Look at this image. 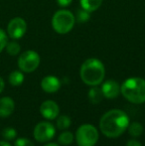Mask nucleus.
I'll return each mask as SVG.
<instances>
[{
    "label": "nucleus",
    "mask_w": 145,
    "mask_h": 146,
    "mask_svg": "<svg viewBox=\"0 0 145 146\" xmlns=\"http://www.w3.org/2000/svg\"><path fill=\"white\" fill-rule=\"evenodd\" d=\"M129 116L121 110H110L99 120V130L109 138L120 136L129 125Z\"/></svg>",
    "instance_id": "obj_1"
},
{
    "label": "nucleus",
    "mask_w": 145,
    "mask_h": 146,
    "mask_svg": "<svg viewBox=\"0 0 145 146\" xmlns=\"http://www.w3.org/2000/svg\"><path fill=\"white\" fill-rule=\"evenodd\" d=\"M79 77L83 83L89 87L103 84L105 77V68L99 59L89 58L85 60L79 69Z\"/></svg>",
    "instance_id": "obj_2"
},
{
    "label": "nucleus",
    "mask_w": 145,
    "mask_h": 146,
    "mask_svg": "<svg viewBox=\"0 0 145 146\" xmlns=\"http://www.w3.org/2000/svg\"><path fill=\"white\" fill-rule=\"evenodd\" d=\"M120 94L129 102L141 104L145 102V80L139 77L128 78L120 86Z\"/></svg>",
    "instance_id": "obj_3"
},
{
    "label": "nucleus",
    "mask_w": 145,
    "mask_h": 146,
    "mask_svg": "<svg viewBox=\"0 0 145 146\" xmlns=\"http://www.w3.org/2000/svg\"><path fill=\"white\" fill-rule=\"evenodd\" d=\"M75 17L70 10L61 9L53 15L52 27L56 33L65 35L72 31L75 26Z\"/></svg>",
    "instance_id": "obj_4"
},
{
    "label": "nucleus",
    "mask_w": 145,
    "mask_h": 146,
    "mask_svg": "<svg viewBox=\"0 0 145 146\" xmlns=\"http://www.w3.org/2000/svg\"><path fill=\"white\" fill-rule=\"evenodd\" d=\"M99 138V134L97 128L89 123L81 124L75 132V141L79 146H95Z\"/></svg>",
    "instance_id": "obj_5"
},
{
    "label": "nucleus",
    "mask_w": 145,
    "mask_h": 146,
    "mask_svg": "<svg viewBox=\"0 0 145 146\" xmlns=\"http://www.w3.org/2000/svg\"><path fill=\"white\" fill-rule=\"evenodd\" d=\"M40 56L33 50L25 51L18 59V67L23 73H32L40 65Z\"/></svg>",
    "instance_id": "obj_6"
},
{
    "label": "nucleus",
    "mask_w": 145,
    "mask_h": 146,
    "mask_svg": "<svg viewBox=\"0 0 145 146\" xmlns=\"http://www.w3.org/2000/svg\"><path fill=\"white\" fill-rule=\"evenodd\" d=\"M56 134V128L51 122L48 121H41L34 128V138L38 142H48L54 138Z\"/></svg>",
    "instance_id": "obj_7"
},
{
    "label": "nucleus",
    "mask_w": 145,
    "mask_h": 146,
    "mask_svg": "<svg viewBox=\"0 0 145 146\" xmlns=\"http://www.w3.org/2000/svg\"><path fill=\"white\" fill-rule=\"evenodd\" d=\"M27 31V23L23 18L15 17L7 26V34L13 40H18L25 35Z\"/></svg>",
    "instance_id": "obj_8"
},
{
    "label": "nucleus",
    "mask_w": 145,
    "mask_h": 146,
    "mask_svg": "<svg viewBox=\"0 0 145 146\" xmlns=\"http://www.w3.org/2000/svg\"><path fill=\"white\" fill-rule=\"evenodd\" d=\"M40 113L48 120L56 119L60 114V106L54 100H45L40 106Z\"/></svg>",
    "instance_id": "obj_9"
},
{
    "label": "nucleus",
    "mask_w": 145,
    "mask_h": 146,
    "mask_svg": "<svg viewBox=\"0 0 145 146\" xmlns=\"http://www.w3.org/2000/svg\"><path fill=\"white\" fill-rule=\"evenodd\" d=\"M101 92H103V98L109 100L115 98L120 94V85L114 80H107L101 86Z\"/></svg>",
    "instance_id": "obj_10"
},
{
    "label": "nucleus",
    "mask_w": 145,
    "mask_h": 146,
    "mask_svg": "<svg viewBox=\"0 0 145 146\" xmlns=\"http://www.w3.org/2000/svg\"><path fill=\"white\" fill-rule=\"evenodd\" d=\"M61 81L55 76H46L41 81V88L47 94H55L61 88Z\"/></svg>",
    "instance_id": "obj_11"
},
{
    "label": "nucleus",
    "mask_w": 145,
    "mask_h": 146,
    "mask_svg": "<svg viewBox=\"0 0 145 146\" xmlns=\"http://www.w3.org/2000/svg\"><path fill=\"white\" fill-rule=\"evenodd\" d=\"M15 110V102L9 96L0 98V116L8 117L13 113Z\"/></svg>",
    "instance_id": "obj_12"
},
{
    "label": "nucleus",
    "mask_w": 145,
    "mask_h": 146,
    "mask_svg": "<svg viewBox=\"0 0 145 146\" xmlns=\"http://www.w3.org/2000/svg\"><path fill=\"white\" fill-rule=\"evenodd\" d=\"M87 98H89V102L93 104H97L103 100V94L101 92V88H97V86L95 87H91V90L87 92Z\"/></svg>",
    "instance_id": "obj_13"
},
{
    "label": "nucleus",
    "mask_w": 145,
    "mask_h": 146,
    "mask_svg": "<svg viewBox=\"0 0 145 146\" xmlns=\"http://www.w3.org/2000/svg\"><path fill=\"white\" fill-rule=\"evenodd\" d=\"M101 3H103V0H79L81 8L87 10L89 13L97 11L101 7Z\"/></svg>",
    "instance_id": "obj_14"
},
{
    "label": "nucleus",
    "mask_w": 145,
    "mask_h": 146,
    "mask_svg": "<svg viewBox=\"0 0 145 146\" xmlns=\"http://www.w3.org/2000/svg\"><path fill=\"white\" fill-rule=\"evenodd\" d=\"M9 83L13 87H19L24 82V75L22 71H13L9 75Z\"/></svg>",
    "instance_id": "obj_15"
},
{
    "label": "nucleus",
    "mask_w": 145,
    "mask_h": 146,
    "mask_svg": "<svg viewBox=\"0 0 145 146\" xmlns=\"http://www.w3.org/2000/svg\"><path fill=\"white\" fill-rule=\"evenodd\" d=\"M143 126L140 122H137V121H134V122L129 123L127 127V131L129 133V135H131L132 137H138L143 133Z\"/></svg>",
    "instance_id": "obj_16"
},
{
    "label": "nucleus",
    "mask_w": 145,
    "mask_h": 146,
    "mask_svg": "<svg viewBox=\"0 0 145 146\" xmlns=\"http://www.w3.org/2000/svg\"><path fill=\"white\" fill-rule=\"evenodd\" d=\"M73 139H75V135L73 134V132L71 131H63L58 137V143L61 145L68 146L72 144L73 142Z\"/></svg>",
    "instance_id": "obj_17"
},
{
    "label": "nucleus",
    "mask_w": 145,
    "mask_h": 146,
    "mask_svg": "<svg viewBox=\"0 0 145 146\" xmlns=\"http://www.w3.org/2000/svg\"><path fill=\"white\" fill-rule=\"evenodd\" d=\"M57 128L61 129V130H66L72 124V120H71L70 116L68 115H59L57 117Z\"/></svg>",
    "instance_id": "obj_18"
},
{
    "label": "nucleus",
    "mask_w": 145,
    "mask_h": 146,
    "mask_svg": "<svg viewBox=\"0 0 145 146\" xmlns=\"http://www.w3.org/2000/svg\"><path fill=\"white\" fill-rule=\"evenodd\" d=\"M5 49L10 56H16V55L19 54L21 47H20L19 43L16 42V41H10V42H7Z\"/></svg>",
    "instance_id": "obj_19"
},
{
    "label": "nucleus",
    "mask_w": 145,
    "mask_h": 146,
    "mask_svg": "<svg viewBox=\"0 0 145 146\" xmlns=\"http://www.w3.org/2000/svg\"><path fill=\"white\" fill-rule=\"evenodd\" d=\"M2 136L5 140H13L17 136V131L12 127H7V128H4L2 131Z\"/></svg>",
    "instance_id": "obj_20"
},
{
    "label": "nucleus",
    "mask_w": 145,
    "mask_h": 146,
    "mask_svg": "<svg viewBox=\"0 0 145 146\" xmlns=\"http://www.w3.org/2000/svg\"><path fill=\"white\" fill-rule=\"evenodd\" d=\"M77 21L79 22H87V20L89 19V12H87V10H85V9H79V11H77Z\"/></svg>",
    "instance_id": "obj_21"
},
{
    "label": "nucleus",
    "mask_w": 145,
    "mask_h": 146,
    "mask_svg": "<svg viewBox=\"0 0 145 146\" xmlns=\"http://www.w3.org/2000/svg\"><path fill=\"white\" fill-rule=\"evenodd\" d=\"M7 42H8L7 34L5 33V31L2 30L1 28H0V53L5 49Z\"/></svg>",
    "instance_id": "obj_22"
},
{
    "label": "nucleus",
    "mask_w": 145,
    "mask_h": 146,
    "mask_svg": "<svg viewBox=\"0 0 145 146\" xmlns=\"http://www.w3.org/2000/svg\"><path fill=\"white\" fill-rule=\"evenodd\" d=\"M14 146H35V145H34V143L30 139L25 138V137H21V138L16 139Z\"/></svg>",
    "instance_id": "obj_23"
},
{
    "label": "nucleus",
    "mask_w": 145,
    "mask_h": 146,
    "mask_svg": "<svg viewBox=\"0 0 145 146\" xmlns=\"http://www.w3.org/2000/svg\"><path fill=\"white\" fill-rule=\"evenodd\" d=\"M73 2V0H57L58 5H60L61 7H68L69 5H71V3Z\"/></svg>",
    "instance_id": "obj_24"
},
{
    "label": "nucleus",
    "mask_w": 145,
    "mask_h": 146,
    "mask_svg": "<svg viewBox=\"0 0 145 146\" xmlns=\"http://www.w3.org/2000/svg\"><path fill=\"white\" fill-rule=\"evenodd\" d=\"M125 146H142V144L137 140V139L133 138V139H130V140H128L127 142H126Z\"/></svg>",
    "instance_id": "obj_25"
},
{
    "label": "nucleus",
    "mask_w": 145,
    "mask_h": 146,
    "mask_svg": "<svg viewBox=\"0 0 145 146\" xmlns=\"http://www.w3.org/2000/svg\"><path fill=\"white\" fill-rule=\"evenodd\" d=\"M4 87H5V84H4V81H3V79H2V78L0 77V94H1V92H3Z\"/></svg>",
    "instance_id": "obj_26"
},
{
    "label": "nucleus",
    "mask_w": 145,
    "mask_h": 146,
    "mask_svg": "<svg viewBox=\"0 0 145 146\" xmlns=\"http://www.w3.org/2000/svg\"><path fill=\"white\" fill-rule=\"evenodd\" d=\"M0 146H11V144H10L9 142H7V141L2 140V141H0Z\"/></svg>",
    "instance_id": "obj_27"
},
{
    "label": "nucleus",
    "mask_w": 145,
    "mask_h": 146,
    "mask_svg": "<svg viewBox=\"0 0 145 146\" xmlns=\"http://www.w3.org/2000/svg\"><path fill=\"white\" fill-rule=\"evenodd\" d=\"M44 146H60L58 144V143H54V142H50V143H47L46 145Z\"/></svg>",
    "instance_id": "obj_28"
}]
</instances>
